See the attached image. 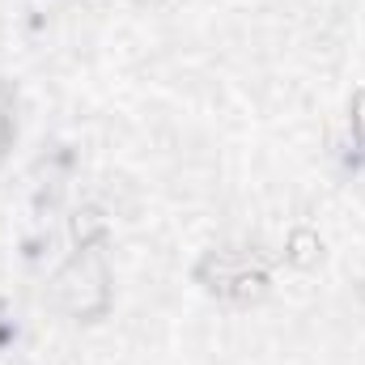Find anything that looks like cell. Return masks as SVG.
Masks as SVG:
<instances>
[{
    "label": "cell",
    "instance_id": "1",
    "mask_svg": "<svg viewBox=\"0 0 365 365\" xmlns=\"http://www.w3.org/2000/svg\"><path fill=\"white\" fill-rule=\"evenodd\" d=\"M195 284H204L212 297L221 302H259L272 284L268 264L251 251H238V247H217V251H204L200 264H195Z\"/></svg>",
    "mask_w": 365,
    "mask_h": 365
},
{
    "label": "cell",
    "instance_id": "2",
    "mask_svg": "<svg viewBox=\"0 0 365 365\" xmlns=\"http://www.w3.org/2000/svg\"><path fill=\"white\" fill-rule=\"evenodd\" d=\"M51 293L60 302V310L68 319H81V323H93L110 310V272H106V259L102 251L90 247V251H77L51 280Z\"/></svg>",
    "mask_w": 365,
    "mask_h": 365
},
{
    "label": "cell",
    "instance_id": "3",
    "mask_svg": "<svg viewBox=\"0 0 365 365\" xmlns=\"http://www.w3.org/2000/svg\"><path fill=\"white\" fill-rule=\"evenodd\" d=\"M68 234H73V247H77V251H90V247H102V242H106L110 221H106V212H102L98 204H86V208H77V212L68 217Z\"/></svg>",
    "mask_w": 365,
    "mask_h": 365
},
{
    "label": "cell",
    "instance_id": "4",
    "mask_svg": "<svg viewBox=\"0 0 365 365\" xmlns=\"http://www.w3.org/2000/svg\"><path fill=\"white\" fill-rule=\"evenodd\" d=\"M319 255H323V242H319V234L314 230H293L289 234V242H284V259L293 264V268H314L319 264Z\"/></svg>",
    "mask_w": 365,
    "mask_h": 365
},
{
    "label": "cell",
    "instance_id": "5",
    "mask_svg": "<svg viewBox=\"0 0 365 365\" xmlns=\"http://www.w3.org/2000/svg\"><path fill=\"white\" fill-rule=\"evenodd\" d=\"M13 132H17V115H13V90H9V81H0V153L13 145Z\"/></svg>",
    "mask_w": 365,
    "mask_h": 365
},
{
    "label": "cell",
    "instance_id": "6",
    "mask_svg": "<svg viewBox=\"0 0 365 365\" xmlns=\"http://www.w3.org/2000/svg\"><path fill=\"white\" fill-rule=\"evenodd\" d=\"M349 123H353V136H357V145L365 149V90L353 93V106H349Z\"/></svg>",
    "mask_w": 365,
    "mask_h": 365
}]
</instances>
